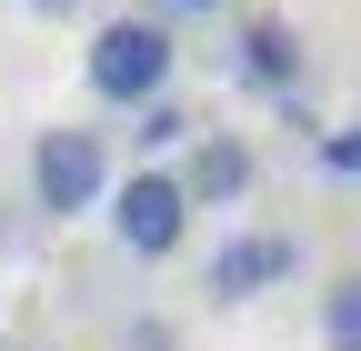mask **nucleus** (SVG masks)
Wrapping results in <instances>:
<instances>
[{"mask_svg": "<svg viewBox=\"0 0 361 351\" xmlns=\"http://www.w3.org/2000/svg\"><path fill=\"white\" fill-rule=\"evenodd\" d=\"M351 181H361V141H351Z\"/></svg>", "mask_w": 361, "mask_h": 351, "instance_id": "nucleus-11", "label": "nucleus"}, {"mask_svg": "<svg viewBox=\"0 0 361 351\" xmlns=\"http://www.w3.org/2000/svg\"><path fill=\"white\" fill-rule=\"evenodd\" d=\"M130 141H141V151H180V141H191V111H180V101L130 111Z\"/></svg>", "mask_w": 361, "mask_h": 351, "instance_id": "nucleus-8", "label": "nucleus"}, {"mask_svg": "<svg viewBox=\"0 0 361 351\" xmlns=\"http://www.w3.org/2000/svg\"><path fill=\"white\" fill-rule=\"evenodd\" d=\"M171 181H180V201H191V211H231V201H251L261 161H251V141H241V130H191Z\"/></svg>", "mask_w": 361, "mask_h": 351, "instance_id": "nucleus-4", "label": "nucleus"}, {"mask_svg": "<svg viewBox=\"0 0 361 351\" xmlns=\"http://www.w3.org/2000/svg\"><path fill=\"white\" fill-rule=\"evenodd\" d=\"M171 11H221V0H151V20H171Z\"/></svg>", "mask_w": 361, "mask_h": 351, "instance_id": "nucleus-9", "label": "nucleus"}, {"mask_svg": "<svg viewBox=\"0 0 361 351\" xmlns=\"http://www.w3.org/2000/svg\"><path fill=\"white\" fill-rule=\"evenodd\" d=\"M30 201L51 211V221H80V211H101V201H111V141H101V130L51 121V130L30 141Z\"/></svg>", "mask_w": 361, "mask_h": 351, "instance_id": "nucleus-2", "label": "nucleus"}, {"mask_svg": "<svg viewBox=\"0 0 361 351\" xmlns=\"http://www.w3.org/2000/svg\"><path fill=\"white\" fill-rule=\"evenodd\" d=\"M301 271V241L291 231H241V241H221L211 251V301H251V291H271V281H291Z\"/></svg>", "mask_w": 361, "mask_h": 351, "instance_id": "nucleus-5", "label": "nucleus"}, {"mask_svg": "<svg viewBox=\"0 0 361 351\" xmlns=\"http://www.w3.org/2000/svg\"><path fill=\"white\" fill-rule=\"evenodd\" d=\"M301 30L281 20V11H261V20H241V80H251V91L261 101H301Z\"/></svg>", "mask_w": 361, "mask_h": 351, "instance_id": "nucleus-6", "label": "nucleus"}, {"mask_svg": "<svg viewBox=\"0 0 361 351\" xmlns=\"http://www.w3.org/2000/svg\"><path fill=\"white\" fill-rule=\"evenodd\" d=\"M322 351H361V271H341L322 291Z\"/></svg>", "mask_w": 361, "mask_h": 351, "instance_id": "nucleus-7", "label": "nucleus"}, {"mask_svg": "<svg viewBox=\"0 0 361 351\" xmlns=\"http://www.w3.org/2000/svg\"><path fill=\"white\" fill-rule=\"evenodd\" d=\"M30 11H40V20H61V11H80V0H30Z\"/></svg>", "mask_w": 361, "mask_h": 351, "instance_id": "nucleus-10", "label": "nucleus"}, {"mask_svg": "<svg viewBox=\"0 0 361 351\" xmlns=\"http://www.w3.org/2000/svg\"><path fill=\"white\" fill-rule=\"evenodd\" d=\"M180 231H191V201H180L171 171H130V181L111 191V241H121L130 261H171Z\"/></svg>", "mask_w": 361, "mask_h": 351, "instance_id": "nucleus-3", "label": "nucleus"}, {"mask_svg": "<svg viewBox=\"0 0 361 351\" xmlns=\"http://www.w3.org/2000/svg\"><path fill=\"white\" fill-rule=\"evenodd\" d=\"M90 91H101L111 111H151V101H171V70H180V40H171V20H151V11H121V20H101L90 30Z\"/></svg>", "mask_w": 361, "mask_h": 351, "instance_id": "nucleus-1", "label": "nucleus"}]
</instances>
